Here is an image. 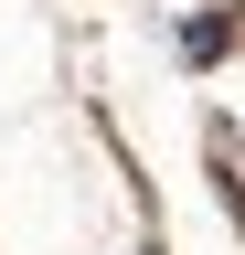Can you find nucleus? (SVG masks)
<instances>
[{
    "instance_id": "f257e3e1",
    "label": "nucleus",
    "mask_w": 245,
    "mask_h": 255,
    "mask_svg": "<svg viewBox=\"0 0 245 255\" xmlns=\"http://www.w3.org/2000/svg\"><path fill=\"white\" fill-rule=\"evenodd\" d=\"M235 43H245V21H235V11H203V21H181V64H224Z\"/></svg>"
}]
</instances>
